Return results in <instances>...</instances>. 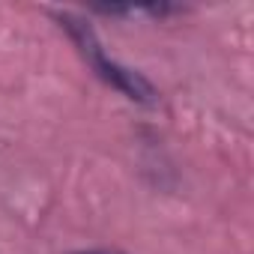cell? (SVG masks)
Listing matches in <instances>:
<instances>
[{"label": "cell", "instance_id": "obj_1", "mask_svg": "<svg viewBox=\"0 0 254 254\" xmlns=\"http://www.w3.org/2000/svg\"><path fill=\"white\" fill-rule=\"evenodd\" d=\"M54 18L60 21V27L66 30V36L72 39V45L78 48V54L84 57V63H87L108 87H114L120 96H126L129 102L156 105V99H159L156 87H153L141 72H135V69H129V66H123L120 60H114V57L105 51L102 39L96 36L93 24H90L87 18L75 15V12H54Z\"/></svg>", "mask_w": 254, "mask_h": 254}, {"label": "cell", "instance_id": "obj_2", "mask_svg": "<svg viewBox=\"0 0 254 254\" xmlns=\"http://www.w3.org/2000/svg\"><path fill=\"white\" fill-rule=\"evenodd\" d=\"M75 254H123V251H111V248H90V251H75Z\"/></svg>", "mask_w": 254, "mask_h": 254}]
</instances>
